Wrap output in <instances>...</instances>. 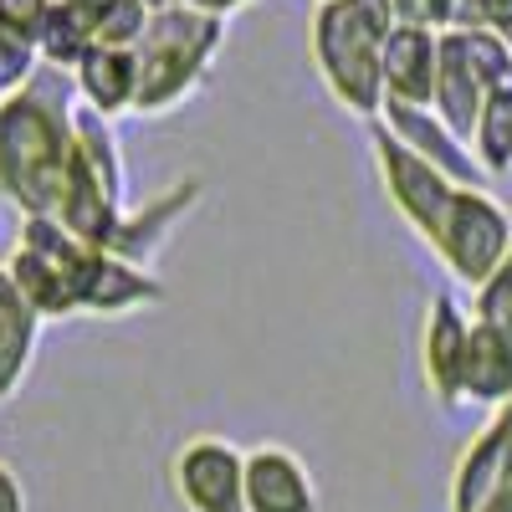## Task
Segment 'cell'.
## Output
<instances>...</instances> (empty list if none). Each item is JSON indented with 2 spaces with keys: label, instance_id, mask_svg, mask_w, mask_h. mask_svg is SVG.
Returning <instances> with one entry per match:
<instances>
[{
  "label": "cell",
  "instance_id": "603a6c76",
  "mask_svg": "<svg viewBox=\"0 0 512 512\" xmlns=\"http://www.w3.org/2000/svg\"><path fill=\"white\" fill-rule=\"evenodd\" d=\"M52 11H57V0H0V31H11V36H21V41L36 47L47 21H52Z\"/></svg>",
  "mask_w": 512,
  "mask_h": 512
},
{
  "label": "cell",
  "instance_id": "5b68a950",
  "mask_svg": "<svg viewBox=\"0 0 512 512\" xmlns=\"http://www.w3.org/2000/svg\"><path fill=\"white\" fill-rule=\"evenodd\" d=\"M369 159H374V175H379L384 195H390V205L400 210V221L425 246L446 231L461 190H472V185H456L451 175H441L436 164H425L420 154H410L379 118L369 123Z\"/></svg>",
  "mask_w": 512,
  "mask_h": 512
},
{
  "label": "cell",
  "instance_id": "8992f818",
  "mask_svg": "<svg viewBox=\"0 0 512 512\" xmlns=\"http://www.w3.org/2000/svg\"><path fill=\"white\" fill-rule=\"evenodd\" d=\"M512 72V41L497 31H441V77H436V113L456 139L472 144L487 88Z\"/></svg>",
  "mask_w": 512,
  "mask_h": 512
},
{
  "label": "cell",
  "instance_id": "8fae6325",
  "mask_svg": "<svg viewBox=\"0 0 512 512\" xmlns=\"http://www.w3.org/2000/svg\"><path fill=\"white\" fill-rule=\"evenodd\" d=\"M379 123L390 128V134H395V139H400L410 154H420L425 164H436L441 175H451L456 185H472V190H482V185H487V175H482V164H477L472 144H466V139H456L451 128L441 123V113H436V108L384 103Z\"/></svg>",
  "mask_w": 512,
  "mask_h": 512
},
{
  "label": "cell",
  "instance_id": "83f0119b",
  "mask_svg": "<svg viewBox=\"0 0 512 512\" xmlns=\"http://www.w3.org/2000/svg\"><path fill=\"white\" fill-rule=\"evenodd\" d=\"M67 6H77V11H88V16H98V11L108 6V0H67Z\"/></svg>",
  "mask_w": 512,
  "mask_h": 512
},
{
  "label": "cell",
  "instance_id": "5bb4252c",
  "mask_svg": "<svg viewBox=\"0 0 512 512\" xmlns=\"http://www.w3.org/2000/svg\"><path fill=\"white\" fill-rule=\"evenodd\" d=\"M36 344H41V318L16 287L11 267L0 262V405L21 395V384L36 364Z\"/></svg>",
  "mask_w": 512,
  "mask_h": 512
},
{
  "label": "cell",
  "instance_id": "3957f363",
  "mask_svg": "<svg viewBox=\"0 0 512 512\" xmlns=\"http://www.w3.org/2000/svg\"><path fill=\"white\" fill-rule=\"evenodd\" d=\"M395 26L390 0H328L308 21V57L328 98L364 123L384 113V41Z\"/></svg>",
  "mask_w": 512,
  "mask_h": 512
},
{
  "label": "cell",
  "instance_id": "9c48e42d",
  "mask_svg": "<svg viewBox=\"0 0 512 512\" xmlns=\"http://www.w3.org/2000/svg\"><path fill=\"white\" fill-rule=\"evenodd\" d=\"M466 349H472V313L451 292H436L420 323V374L441 410H466Z\"/></svg>",
  "mask_w": 512,
  "mask_h": 512
},
{
  "label": "cell",
  "instance_id": "6da1fadb",
  "mask_svg": "<svg viewBox=\"0 0 512 512\" xmlns=\"http://www.w3.org/2000/svg\"><path fill=\"white\" fill-rule=\"evenodd\" d=\"M11 277L26 292L36 318H123L139 308H159L169 287L123 262V256L77 241L57 221H21L11 246Z\"/></svg>",
  "mask_w": 512,
  "mask_h": 512
},
{
  "label": "cell",
  "instance_id": "e0dca14e",
  "mask_svg": "<svg viewBox=\"0 0 512 512\" xmlns=\"http://www.w3.org/2000/svg\"><path fill=\"white\" fill-rule=\"evenodd\" d=\"M472 154H477L487 180L512 175V72H502L492 88H487L477 134H472Z\"/></svg>",
  "mask_w": 512,
  "mask_h": 512
},
{
  "label": "cell",
  "instance_id": "52a82bcc",
  "mask_svg": "<svg viewBox=\"0 0 512 512\" xmlns=\"http://www.w3.org/2000/svg\"><path fill=\"white\" fill-rule=\"evenodd\" d=\"M512 251V210L482 185V190H461L446 231L431 241V256L461 282V287H482Z\"/></svg>",
  "mask_w": 512,
  "mask_h": 512
},
{
  "label": "cell",
  "instance_id": "2e32d148",
  "mask_svg": "<svg viewBox=\"0 0 512 512\" xmlns=\"http://www.w3.org/2000/svg\"><path fill=\"white\" fill-rule=\"evenodd\" d=\"M512 400V338L472 323V349H466V405L502 410Z\"/></svg>",
  "mask_w": 512,
  "mask_h": 512
},
{
  "label": "cell",
  "instance_id": "cb8c5ba5",
  "mask_svg": "<svg viewBox=\"0 0 512 512\" xmlns=\"http://www.w3.org/2000/svg\"><path fill=\"white\" fill-rule=\"evenodd\" d=\"M461 31H497L512 41V0H461Z\"/></svg>",
  "mask_w": 512,
  "mask_h": 512
},
{
  "label": "cell",
  "instance_id": "f1b7e54d",
  "mask_svg": "<svg viewBox=\"0 0 512 512\" xmlns=\"http://www.w3.org/2000/svg\"><path fill=\"white\" fill-rule=\"evenodd\" d=\"M149 6H154V11H159V6H180V0H149Z\"/></svg>",
  "mask_w": 512,
  "mask_h": 512
},
{
  "label": "cell",
  "instance_id": "d4e9b609",
  "mask_svg": "<svg viewBox=\"0 0 512 512\" xmlns=\"http://www.w3.org/2000/svg\"><path fill=\"white\" fill-rule=\"evenodd\" d=\"M0 512H26V487L11 461H0Z\"/></svg>",
  "mask_w": 512,
  "mask_h": 512
},
{
  "label": "cell",
  "instance_id": "4fadbf2b",
  "mask_svg": "<svg viewBox=\"0 0 512 512\" xmlns=\"http://www.w3.org/2000/svg\"><path fill=\"white\" fill-rule=\"evenodd\" d=\"M441 77V36L420 26H395L384 41V103L436 108Z\"/></svg>",
  "mask_w": 512,
  "mask_h": 512
},
{
  "label": "cell",
  "instance_id": "7402d4cb",
  "mask_svg": "<svg viewBox=\"0 0 512 512\" xmlns=\"http://www.w3.org/2000/svg\"><path fill=\"white\" fill-rule=\"evenodd\" d=\"M390 11L400 26H420V31H456L461 21V0H390Z\"/></svg>",
  "mask_w": 512,
  "mask_h": 512
},
{
  "label": "cell",
  "instance_id": "30bf717a",
  "mask_svg": "<svg viewBox=\"0 0 512 512\" xmlns=\"http://www.w3.org/2000/svg\"><path fill=\"white\" fill-rule=\"evenodd\" d=\"M512 487V400L466 441L451 472V512H477L492 492Z\"/></svg>",
  "mask_w": 512,
  "mask_h": 512
},
{
  "label": "cell",
  "instance_id": "4316f807",
  "mask_svg": "<svg viewBox=\"0 0 512 512\" xmlns=\"http://www.w3.org/2000/svg\"><path fill=\"white\" fill-rule=\"evenodd\" d=\"M477 512H512V487H502V492H492Z\"/></svg>",
  "mask_w": 512,
  "mask_h": 512
},
{
  "label": "cell",
  "instance_id": "ba28073f",
  "mask_svg": "<svg viewBox=\"0 0 512 512\" xmlns=\"http://www.w3.org/2000/svg\"><path fill=\"white\" fill-rule=\"evenodd\" d=\"M169 487L185 512H246V451L226 436H195L169 461Z\"/></svg>",
  "mask_w": 512,
  "mask_h": 512
},
{
  "label": "cell",
  "instance_id": "9a60e30c",
  "mask_svg": "<svg viewBox=\"0 0 512 512\" xmlns=\"http://www.w3.org/2000/svg\"><path fill=\"white\" fill-rule=\"evenodd\" d=\"M72 88L93 113L118 123L139 103V57L123 52V47H93V57L72 72Z\"/></svg>",
  "mask_w": 512,
  "mask_h": 512
},
{
  "label": "cell",
  "instance_id": "ffe728a7",
  "mask_svg": "<svg viewBox=\"0 0 512 512\" xmlns=\"http://www.w3.org/2000/svg\"><path fill=\"white\" fill-rule=\"evenodd\" d=\"M472 323H487V328L512 338V251H507V262L472 292Z\"/></svg>",
  "mask_w": 512,
  "mask_h": 512
},
{
  "label": "cell",
  "instance_id": "d6986e66",
  "mask_svg": "<svg viewBox=\"0 0 512 512\" xmlns=\"http://www.w3.org/2000/svg\"><path fill=\"white\" fill-rule=\"evenodd\" d=\"M149 16H154L149 0H108V6L93 16L98 21V47L134 52L139 41H144V31H149Z\"/></svg>",
  "mask_w": 512,
  "mask_h": 512
},
{
  "label": "cell",
  "instance_id": "7c38bea8",
  "mask_svg": "<svg viewBox=\"0 0 512 512\" xmlns=\"http://www.w3.org/2000/svg\"><path fill=\"white\" fill-rule=\"evenodd\" d=\"M318 482L308 461L287 446L246 451V512H318Z\"/></svg>",
  "mask_w": 512,
  "mask_h": 512
},
{
  "label": "cell",
  "instance_id": "484cf974",
  "mask_svg": "<svg viewBox=\"0 0 512 512\" xmlns=\"http://www.w3.org/2000/svg\"><path fill=\"white\" fill-rule=\"evenodd\" d=\"M180 6H190V11H205V16H216V21H231V16L251 11L256 0H180Z\"/></svg>",
  "mask_w": 512,
  "mask_h": 512
},
{
  "label": "cell",
  "instance_id": "277c9868",
  "mask_svg": "<svg viewBox=\"0 0 512 512\" xmlns=\"http://www.w3.org/2000/svg\"><path fill=\"white\" fill-rule=\"evenodd\" d=\"M226 26L231 21H216L205 11H190V6H159L149 16V31L134 47L139 57V103L134 113L139 118H164L185 108V98L200 93V82L216 67L221 47H226Z\"/></svg>",
  "mask_w": 512,
  "mask_h": 512
},
{
  "label": "cell",
  "instance_id": "44dd1931",
  "mask_svg": "<svg viewBox=\"0 0 512 512\" xmlns=\"http://www.w3.org/2000/svg\"><path fill=\"white\" fill-rule=\"evenodd\" d=\"M36 77H41V52L31 47V41L0 31V103L16 98V93H26Z\"/></svg>",
  "mask_w": 512,
  "mask_h": 512
},
{
  "label": "cell",
  "instance_id": "7a4b0ae2",
  "mask_svg": "<svg viewBox=\"0 0 512 512\" xmlns=\"http://www.w3.org/2000/svg\"><path fill=\"white\" fill-rule=\"evenodd\" d=\"M77 159V88L72 77H36L0 103V200L21 221H57Z\"/></svg>",
  "mask_w": 512,
  "mask_h": 512
},
{
  "label": "cell",
  "instance_id": "f546056e",
  "mask_svg": "<svg viewBox=\"0 0 512 512\" xmlns=\"http://www.w3.org/2000/svg\"><path fill=\"white\" fill-rule=\"evenodd\" d=\"M318 6H328V0H318Z\"/></svg>",
  "mask_w": 512,
  "mask_h": 512
},
{
  "label": "cell",
  "instance_id": "ac0fdd59",
  "mask_svg": "<svg viewBox=\"0 0 512 512\" xmlns=\"http://www.w3.org/2000/svg\"><path fill=\"white\" fill-rule=\"evenodd\" d=\"M93 47H98V21H93L88 11L67 6V0H57V11H52L47 31H41V41H36L41 67H52V72H67V77H72L82 62L93 57Z\"/></svg>",
  "mask_w": 512,
  "mask_h": 512
}]
</instances>
